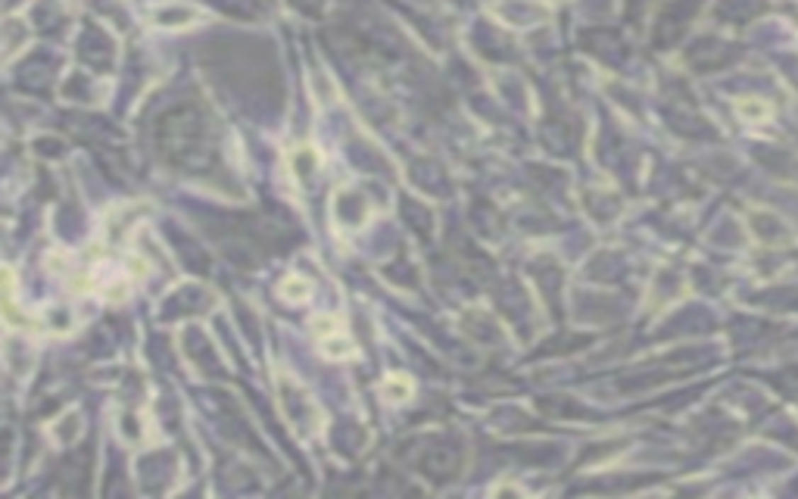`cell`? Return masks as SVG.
<instances>
[{
	"label": "cell",
	"instance_id": "6da1fadb",
	"mask_svg": "<svg viewBox=\"0 0 798 499\" xmlns=\"http://www.w3.org/2000/svg\"><path fill=\"white\" fill-rule=\"evenodd\" d=\"M770 113L773 109L768 103H761V100H742L739 103V116L746 122H764V119H770Z\"/></svg>",
	"mask_w": 798,
	"mask_h": 499
}]
</instances>
